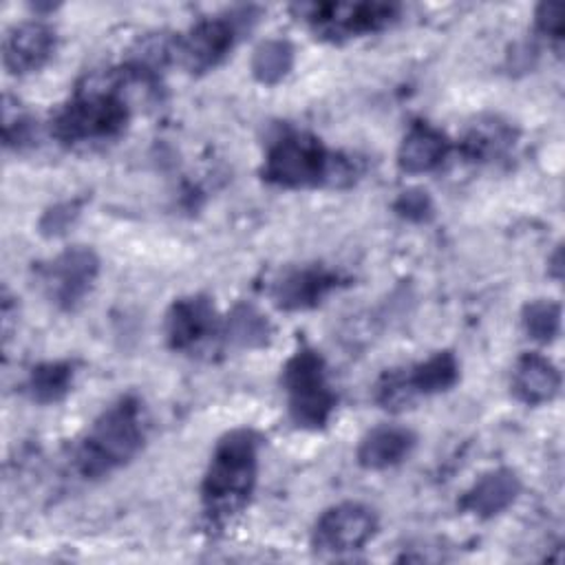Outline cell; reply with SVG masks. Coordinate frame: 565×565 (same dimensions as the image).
I'll return each instance as SVG.
<instances>
[{
	"label": "cell",
	"instance_id": "1",
	"mask_svg": "<svg viewBox=\"0 0 565 565\" xmlns=\"http://www.w3.org/2000/svg\"><path fill=\"white\" fill-rule=\"evenodd\" d=\"M258 468V437L252 430H232L214 448L203 477L201 499L212 521H225L247 503Z\"/></svg>",
	"mask_w": 565,
	"mask_h": 565
},
{
	"label": "cell",
	"instance_id": "2",
	"mask_svg": "<svg viewBox=\"0 0 565 565\" xmlns=\"http://www.w3.org/2000/svg\"><path fill=\"white\" fill-rule=\"evenodd\" d=\"M143 444V413L135 397L108 406L77 446L75 463L86 479L104 477L128 463Z\"/></svg>",
	"mask_w": 565,
	"mask_h": 565
},
{
	"label": "cell",
	"instance_id": "3",
	"mask_svg": "<svg viewBox=\"0 0 565 565\" xmlns=\"http://www.w3.org/2000/svg\"><path fill=\"white\" fill-rule=\"evenodd\" d=\"M282 386L289 415L298 426L316 430L329 422L335 408V395L329 386L322 358L316 351L302 347L287 360Z\"/></svg>",
	"mask_w": 565,
	"mask_h": 565
},
{
	"label": "cell",
	"instance_id": "4",
	"mask_svg": "<svg viewBox=\"0 0 565 565\" xmlns=\"http://www.w3.org/2000/svg\"><path fill=\"white\" fill-rule=\"evenodd\" d=\"M128 117L126 104L108 90H90L68 102L53 119V132L64 143L102 141L117 135Z\"/></svg>",
	"mask_w": 565,
	"mask_h": 565
},
{
	"label": "cell",
	"instance_id": "5",
	"mask_svg": "<svg viewBox=\"0 0 565 565\" xmlns=\"http://www.w3.org/2000/svg\"><path fill=\"white\" fill-rule=\"evenodd\" d=\"M263 174L282 188L316 185L331 174V157L318 139L305 132H287L269 148Z\"/></svg>",
	"mask_w": 565,
	"mask_h": 565
},
{
	"label": "cell",
	"instance_id": "6",
	"mask_svg": "<svg viewBox=\"0 0 565 565\" xmlns=\"http://www.w3.org/2000/svg\"><path fill=\"white\" fill-rule=\"evenodd\" d=\"M377 530L375 512L358 501H344L324 510L311 534V545L320 554H349L362 550Z\"/></svg>",
	"mask_w": 565,
	"mask_h": 565
},
{
	"label": "cell",
	"instance_id": "7",
	"mask_svg": "<svg viewBox=\"0 0 565 565\" xmlns=\"http://www.w3.org/2000/svg\"><path fill=\"white\" fill-rule=\"evenodd\" d=\"M99 274V260L88 247H68L40 271L44 296L60 309L77 307Z\"/></svg>",
	"mask_w": 565,
	"mask_h": 565
},
{
	"label": "cell",
	"instance_id": "8",
	"mask_svg": "<svg viewBox=\"0 0 565 565\" xmlns=\"http://www.w3.org/2000/svg\"><path fill=\"white\" fill-rule=\"evenodd\" d=\"M459 380V364L450 351H439L404 373H391L377 386V399L388 408L415 395L448 391Z\"/></svg>",
	"mask_w": 565,
	"mask_h": 565
},
{
	"label": "cell",
	"instance_id": "9",
	"mask_svg": "<svg viewBox=\"0 0 565 565\" xmlns=\"http://www.w3.org/2000/svg\"><path fill=\"white\" fill-rule=\"evenodd\" d=\"M234 44V26L223 18L203 20L190 29L174 46V55L190 73H205L214 68Z\"/></svg>",
	"mask_w": 565,
	"mask_h": 565
},
{
	"label": "cell",
	"instance_id": "10",
	"mask_svg": "<svg viewBox=\"0 0 565 565\" xmlns=\"http://www.w3.org/2000/svg\"><path fill=\"white\" fill-rule=\"evenodd\" d=\"M55 49V33L44 22L15 24L2 42V62L9 73L24 75L38 71Z\"/></svg>",
	"mask_w": 565,
	"mask_h": 565
},
{
	"label": "cell",
	"instance_id": "11",
	"mask_svg": "<svg viewBox=\"0 0 565 565\" xmlns=\"http://www.w3.org/2000/svg\"><path fill=\"white\" fill-rule=\"evenodd\" d=\"M393 15L388 4H322L313 7L309 20L327 35H358L375 31Z\"/></svg>",
	"mask_w": 565,
	"mask_h": 565
},
{
	"label": "cell",
	"instance_id": "12",
	"mask_svg": "<svg viewBox=\"0 0 565 565\" xmlns=\"http://www.w3.org/2000/svg\"><path fill=\"white\" fill-rule=\"evenodd\" d=\"M216 329V313L205 296L181 298L168 313V342L177 351H188L207 340Z\"/></svg>",
	"mask_w": 565,
	"mask_h": 565
},
{
	"label": "cell",
	"instance_id": "13",
	"mask_svg": "<svg viewBox=\"0 0 565 565\" xmlns=\"http://www.w3.org/2000/svg\"><path fill=\"white\" fill-rule=\"evenodd\" d=\"M521 492V481L510 468H494L481 475L463 494L461 508L479 519H490L508 510Z\"/></svg>",
	"mask_w": 565,
	"mask_h": 565
},
{
	"label": "cell",
	"instance_id": "14",
	"mask_svg": "<svg viewBox=\"0 0 565 565\" xmlns=\"http://www.w3.org/2000/svg\"><path fill=\"white\" fill-rule=\"evenodd\" d=\"M413 448V430L397 424H382L362 437L358 446V463L366 470H386L404 461Z\"/></svg>",
	"mask_w": 565,
	"mask_h": 565
},
{
	"label": "cell",
	"instance_id": "15",
	"mask_svg": "<svg viewBox=\"0 0 565 565\" xmlns=\"http://www.w3.org/2000/svg\"><path fill=\"white\" fill-rule=\"evenodd\" d=\"M558 386L561 375L547 358L525 353L516 360L512 371V391L523 404H545L558 393Z\"/></svg>",
	"mask_w": 565,
	"mask_h": 565
},
{
	"label": "cell",
	"instance_id": "16",
	"mask_svg": "<svg viewBox=\"0 0 565 565\" xmlns=\"http://www.w3.org/2000/svg\"><path fill=\"white\" fill-rule=\"evenodd\" d=\"M335 285V276L322 267H302L285 274L274 287V300L282 309H307L318 305Z\"/></svg>",
	"mask_w": 565,
	"mask_h": 565
},
{
	"label": "cell",
	"instance_id": "17",
	"mask_svg": "<svg viewBox=\"0 0 565 565\" xmlns=\"http://www.w3.org/2000/svg\"><path fill=\"white\" fill-rule=\"evenodd\" d=\"M448 152V139L430 124H413L404 135L397 152L399 168L411 174L435 170Z\"/></svg>",
	"mask_w": 565,
	"mask_h": 565
},
{
	"label": "cell",
	"instance_id": "18",
	"mask_svg": "<svg viewBox=\"0 0 565 565\" xmlns=\"http://www.w3.org/2000/svg\"><path fill=\"white\" fill-rule=\"evenodd\" d=\"M271 327L267 318L252 305H236L225 322V335L232 344L254 349L267 344Z\"/></svg>",
	"mask_w": 565,
	"mask_h": 565
},
{
	"label": "cell",
	"instance_id": "19",
	"mask_svg": "<svg viewBox=\"0 0 565 565\" xmlns=\"http://www.w3.org/2000/svg\"><path fill=\"white\" fill-rule=\"evenodd\" d=\"M294 66V49L287 40H265L254 49L252 73L263 84H278Z\"/></svg>",
	"mask_w": 565,
	"mask_h": 565
},
{
	"label": "cell",
	"instance_id": "20",
	"mask_svg": "<svg viewBox=\"0 0 565 565\" xmlns=\"http://www.w3.org/2000/svg\"><path fill=\"white\" fill-rule=\"evenodd\" d=\"M73 384V369L66 362H46L31 371L29 391L33 399L51 404L62 399Z\"/></svg>",
	"mask_w": 565,
	"mask_h": 565
},
{
	"label": "cell",
	"instance_id": "21",
	"mask_svg": "<svg viewBox=\"0 0 565 565\" xmlns=\"http://www.w3.org/2000/svg\"><path fill=\"white\" fill-rule=\"evenodd\" d=\"M521 320L532 340L550 342L561 331V307L552 300H532L525 305Z\"/></svg>",
	"mask_w": 565,
	"mask_h": 565
},
{
	"label": "cell",
	"instance_id": "22",
	"mask_svg": "<svg viewBox=\"0 0 565 565\" xmlns=\"http://www.w3.org/2000/svg\"><path fill=\"white\" fill-rule=\"evenodd\" d=\"M510 141H512V132L508 126L499 121H486V124H475L466 146L475 157H492L505 150Z\"/></svg>",
	"mask_w": 565,
	"mask_h": 565
},
{
	"label": "cell",
	"instance_id": "23",
	"mask_svg": "<svg viewBox=\"0 0 565 565\" xmlns=\"http://www.w3.org/2000/svg\"><path fill=\"white\" fill-rule=\"evenodd\" d=\"M536 26H539L541 33L558 40L563 35V4H558V2L539 4Z\"/></svg>",
	"mask_w": 565,
	"mask_h": 565
},
{
	"label": "cell",
	"instance_id": "24",
	"mask_svg": "<svg viewBox=\"0 0 565 565\" xmlns=\"http://www.w3.org/2000/svg\"><path fill=\"white\" fill-rule=\"evenodd\" d=\"M397 212L404 214L406 218H417L422 221L424 216L430 214V201L426 196V192H419V190H411V192H404L397 201Z\"/></svg>",
	"mask_w": 565,
	"mask_h": 565
},
{
	"label": "cell",
	"instance_id": "25",
	"mask_svg": "<svg viewBox=\"0 0 565 565\" xmlns=\"http://www.w3.org/2000/svg\"><path fill=\"white\" fill-rule=\"evenodd\" d=\"M75 207L73 205H62V207H55V210H51L46 216H44V221H42V230L44 232H51V234H57V232H62V227L66 225V223H71L73 218H75Z\"/></svg>",
	"mask_w": 565,
	"mask_h": 565
}]
</instances>
